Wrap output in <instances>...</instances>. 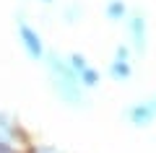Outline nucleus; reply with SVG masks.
Returning a JSON list of instances; mask_svg holds the SVG:
<instances>
[{
  "label": "nucleus",
  "instance_id": "nucleus-1",
  "mask_svg": "<svg viewBox=\"0 0 156 153\" xmlns=\"http://www.w3.org/2000/svg\"><path fill=\"white\" fill-rule=\"evenodd\" d=\"M42 65H44V73H47V81H50V91H52V96H55L62 106H68V109H73V112H78V109H89V104H91V93L86 91L81 83H78L76 73L70 70V65H68V57L62 55V52L50 49Z\"/></svg>",
  "mask_w": 156,
  "mask_h": 153
},
{
  "label": "nucleus",
  "instance_id": "nucleus-2",
  "mask_svg": "<svg viewBox=\"0 0 156 153\" xmlns=\"http://www.w3.org/2000/svg\"><path fill=\"white\" fill-rule=\"evenodd\" d=\"M16 39H18V44H21V49H23V55L29 57L31 62H44V57H47V42H44V34L39 31V26L37 23H31V18L26 16V13H18L16 16Z\"/></svg>",
  "mask_w": 156,
  "mask_h": 153
},
{
  "label": "nucleus",
  "instance_id": "nucleus-3",
  "mask_svg": "<svg viewBox=\"0 0 156 153\" xmlns=\"http://www.w3.org/2000/svg\"><path fill=\"white\" fill-rule=\"evenodd\" d=\"M125 44L133 49L135 55L143 57L151 47V26L143 11H130V16L125 18Z\"/></svg>",
  "mask_w": 156,
  "mask_h": 153
},
{
  "label": "nucleus",
  "instance_id": "nucleus-4",
  "mask_svg": "<svg viewBox=\"0 0 156 153\" xmlns=\"http://www.w3.org/2000/svg\"><path fill=\"white\" fill-rule=\"evenodd\" d=\"M135 57H138V55H135L125 42L117 44V47L112 49L109 62H107V78L115 81V83L133 81V75H135Z\"/></svg>",
  "mask_w": 156,
  "mask_h": 153
},
{
  "label": "nucleus",
  "instance_id": "nucleus-5",
  "mask_svg": "<svg viewBox=\"0 0 156 153\" xmlns=\"http://www.w3.org/2000/svg\"><path fill=\"white\" fill-rule=\"evenodd\" d=\"M68 65H70V70L76 73L78 83L86 88L89 93H94L96 88L101 86V81H104V73L99 70V68L94 65V62L89 60V57L83 55V52H68Z\"/></svg>",
  "mask_w": 156,
  "mask_h": 153
},
{
  "label": "nucleus",
  "instance_id": "nucleus-6",
  "mask_svg": "<svg viewBox=\"0 0 156 153\" xmlns=\"http://www.w3.org/2000/svg\"><path fill=\"white\" fill-rule=\"evenodd\" d=\"M122 117L128 120V125L138 127V130L151 127V125L156 122V91L148 93V96H143V99H135V101H130V104L125 106Z\"/></svg>",
  "mask_w": 156,
  "mask_h": 153
},
{
  "label": "nucleus",
  "instance_id": "nucleus-7",
  "mask_svg": "<svg viewBox=\"0 0 156 153\" xmlns=\"http://www.w3.org/2000/svg\"><path fill=\"white\" fill-rule=\"evenodd\" d=\"M0 140H8V143H16V145L26 148L29 145V135L26 130L21 127V122L11 114V112L0 109Z\"/></svg>",
  "mask_w": 156,
  "mask_h": 153
},
{
  "label": "nucleus",
  "instance_id": "nucleus-8",
  "mask_svg": "<svg viewBox=\"0 0 156 153\" xmlns=\"http://www.w3.org/2000/svg\"><path fill=\"white\" fill-rule=\"evenodd\" d=\"M133 8L128 5V0H104V18L115 26H122L125 18L130 16Z\"/></svg>",
  "mask_w": 156,
  "mask_h": 153
},
{
  "label": "nucleus",
  "instance_id": "nucleus-9",
  "mask_svg": "<svg viewBox=\"0 0 156 153\" xmlns=\"http://www.w3.org/2000/svg\"><path fill=\"white\" fill-rule=\"evenodd\" d=\"M86 18V8L83 3H78V0H68L65 5H60V21L65 26H76Z\"/></svg>",
  "mask_w": 156,
  "mask_h": 153
},
{
  "label": "nucleus",
  "instance_id": "nucleus-10",
  "mask_svg": "<svg viewBox=\"0 0 156 153\" xmlns=\"http://www.w3.org/2000/svg\"><path fill=\"white\" fill-rule=\"evenodd\" d=\"M23 153H62L57 145H50V143H29Z\"/></svg>",
  "mask_w": 156,
  "mask_h": 153
},
{
  "label": "nucleus",
  "instance_id": "nucleus-11",
  "mask_svg": "<svg viewBox=\"0 0 156 153\" xmlns=\"http://www.w3.org/2000/svg\"><path fill=\"white\" fill-rule=\"evenodd\" d=\"M0 153H23V148H21V145H16V143L0 140Z\"/></svg>",
  "mask_w": 156,
  "mask_h": 153
},
{
  "label": "nucleus",
  "instance_id": "nucleus-12",
  "mask_svg": "<svg viewBox=\"0 0 156 153\" xmlns=\"http://www.w3.org/2000/svg\"><path fill=\"white\" fill-rule=\"evenodd\" d=\"M37 3H39V5H44V8H50V5H55L57 0H37Z\"/></svg>",
  "mask_w": 156,
  "mask_h": 153
}]
</instances>
